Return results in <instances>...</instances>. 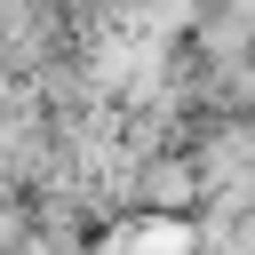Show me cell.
<instances>
[{
  "label": "cell",
  "mask_w": 255,
  "mask_h": 255,
  "mask_svg": "<svg viewBox=\"0 0 255 255\" xmlns=\"http://www.w3.org/2000/svg\"><path fill=\"white\" fill-rule=\"evenodd\" d=\"M88 255H199V223L167 199H135L112 223H96Z\"/></svg>",
  "instance_id": "cell-1"
}]
</instances>
